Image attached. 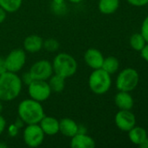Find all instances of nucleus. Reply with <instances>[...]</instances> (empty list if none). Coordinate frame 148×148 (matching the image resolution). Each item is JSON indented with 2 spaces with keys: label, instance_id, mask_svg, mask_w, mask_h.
Masks as SVG:
<instances>
[{
  "label": "nucleus",
  "instance_id": "f257e3e1",
  "mask_svg": "<svg viewBox=\"0 0 148 148\" xmlns=\"http://www.w3.org/2000/svg\"><path fill=\"white\" fill-rule=\"evenodd\" d=\"M23 82L17 73L6 71L0 75V101H12L22 91Z\"/></svg>",
  "mask_w": 148,
  "mask_h": 148
},
{
  "label": "nucleus",
  "instance_id": "f03ea898",
  "mask_svg": "<svg viewBox=\"0 0 148 148\" xmlns=\"http://www.w3.org/2000/svg\"><path fill=\"white\" fill-rule=\"evenodd\" d=\"M17 114L18 118L26 125L38 124L45 115L41 102L31 98L24 99L18 104Z\"/></svg>",
  "mask_w": 148,
  "mask_h": 148
},
{
  "label": "nucleus",
  "instance_id": "7ed1b4c3",
  "mask_svg": "<svg viewBox=\"0 0 148 148\" xmlns=\"http://www.w3.org/2000/svg\"><path fill=\"white\" fill-rule=\"evenodd\" d=\"M53 73L68 78L76 74L78 70V62L76 59L67 53L58 54L52 61Z\"/></svg>",
  "mask_w": 148,
  "mask_h": 148
},
{
  "label": "nucleus",
  "instance_id": "20e7f679",
  "mask_svg": "<svg viewBox=\"0 0 148 148\" xmlns=\"http://www.w3.org/2000/svg\"><path fill=\"white\" fill-rule=\"evenodd\" d=\"M112 85L111 75L103 69H93L88 79V86L95 95H104L108 92Z\"/></svg>",
  "mask_w": 148,
  "mask_h": 148
},
{
  "label": "nucleus",
  "instance_id": "39448f33",
  "mask_svg": "<svg viewBox=\"0 0 148 148\" xmlns=\"http://www.w3.org/2000/svg\"><path fill=\"white\" fill-rule=\"evenodd\" d=\"M140 75L136 69L127 68L123 69L117 76L116 88L119 91L131 92L139 84Z\"/></svg>",
  "mask_w": 148,
  "mask_h": 148
},
{
  "label": "nucleus",
  "instance_id": "423d86ee",
  "mask_svg": "<svg viewBox=\"0 0 148 148\" xmlns=\"http://www.w3.org/2000/svg\"><path fill=\"white\" fill-rule=\"evenodd\" d=\"M44 133L38 124L26 125L23 132V139L29 147H38L42 145L44 140Z\"/></svg>",
  "mask_w": 148,
  "mask_h": 148
},
{
  "label": "nucleus",
  "instance_id": "0eeeda50",
  "mask_svg": "<svg viewBox=\"0 0 148 148\" xmlns=\"http://www.w3.org/2000/svg\"><path fill=\"white\" fill-rule=\"evenodd\" d=\"M28 94L31 99L43 102L50 97L51 90L47 81L33 80L28 85Z\"/></svg>",
  "mask_w": 148,
  "mask_h": 148
},
{
  "label": "nucleus",
  "instance_id": "6e6552de",
  "mask_svg": "<svg viewBox=\"0 0 148 148\" xmlns=\"http://www.w3.org/2000/svg\"><path fill=\"white\" fill-rule=\"evenodd\" d=\"M6 69L9 72L17 73L25 65L26 62V54L23 49H12L6 57H4Z\"/></svg>",
  "mask_w": 148,
  "mask_h": 148
},
{
  "label": "nucleus",
  "instance_id": "1a4fd4ad",
  "mask_svg": "<svg viewBox=\"0 0 148 148\" xmlns=\"http://www.w3.org/2000/svg\"><path fill=\"white\" fill-rule=\"evenodd\" d=\"M29 72L33 80L48 81L53 75L52 63L47 60H39L31 65Z\"/></svg>",
  "mask_w": 148,
  "mask_h": 148
},
{
  "label": "nucleus",
  "instance_id": "9d476101",
  "mask_svg": "<svg viewBox=\"0 0 148 148\" xmlns=\"http://www.w3.org/2000/svg\"><path fill=\"white\" fill-rule=\"evenodd\" d=\"M115 124L124 132L130 131L136 125V117L130 110H120L115 115Z\"/></svg>",
  "mask_w": 148,
  "mask_h": 148
},
{
  "label": "nucleus",
  "instance_id": "9b49d317",
  "mask_svg": "<svg viewBox=\"0 0 148 148\" xmlns=\"http://www.w3.org/2000/svg\"><path fill=\"white\" fill-rule=\"evenodd\" d=\"M104 56L99 50L95 48H90L88 49L85 55H84V60L86 65L92 69H98L102 68V64L104 62Z\"/></svg>",
  "mask_w": 148,
  "mask_h": 148
},
{
  "label": "nucleus",
  "instance_id": "f8f14e48",
  "mask_svg": "<svg viewBox=\"0 0 148 148\" xmlns=\"http://www.w3.org/2000/svg\"><path fill=\"white\" fill-rule=\"evenodd\" d=\"M45 135L54 136L59 133V121L52 116H44L38 123Z\"/></svg>",
  "mask_w": 148,
  "mask_h": 148
},
{
  "label": "nucleus",
  "instance_id": "ddd939ff",
  "mask_svg": "<svg viewBox=\"0 0 148 148\" xmlns=\"http://www.w3.org/2000/svg\"><path fill=\"white\" fill-rule=\"evenodd\" d=\"M70 146L72 148H94L96 143L88 134L78 133L71 138Z\"/></svg>",
  "mask_w": 148,
  "mask_h": 148
},
{
  "label": "nucleus",
  "instance_id": "4468645a",
  "mask_svg": "<svg viewBox=\"0 0 148 148\" xmlns=\"http://www.w3.org/2000/svg\"><path fill=\"white\" fill-rule=\"evenodd\" d=\"M59 133L72 138L79 133V124L71 118H64L59 121Z\"/></svg>",
  "mask_w": 148,
  "mask_h": 148
},
{
  "label": "nucleus",
  "instance_id": "2eb2a0df",
  "mask_svg": "<svg viewBox=\"0 0 148 148\" xmlns=\"http://www.w3.org/2000/svg\"><path fill=\"white\" fill-rule=\"evenodd\" d=\"M44 41L38 35H30L24 40V49L28 53H37L43 49Z\"/></svg>",
  "mask_w": 148,
  "mask_h": 148
},
{
  "label": "nucleus",
  "instance_id": "dca6fc26",
  "mask_svg": "<svg viewBox=\"0 0 148 148\" xmlns=\"http://www.w3.org/2000/svg\"><path fill=\"white\" fill-rule=\"evenodd\" d=\"M114 102L120 110H131L133 107V99L129 92L119 91L114 97Z\"/></svg>",
  "mask_w": 148,
  "mask_h": 148
},
{
  "label": "nucleus",
  "instance_id": "f3484780",
  "mask_svg": "<svg viewBox=\"0 0 148 148\" xmlns=\"http://www.w3.org/2000/svg\"><path fill=\"white\" fill-rule=\"evenodd\" d=\"M128 137L132 143L140 146L148 137L147 132L141 127H133L128 131Z\"/></svg>",
  "mask_w": 148,
  "mask_h": 148
},
{
  "label": "nucleus",
  "instance_id": "a211bd4d",
  "mask_svg": "<svg viewBox=\"0 0 148 148\" xmlns=\"http://www.w3.org/2000/svg\"><path fill=\"white\" fill-rule=\"evenodd\" d=\"M120 6V0H99L98 7L99 11L105 15L114 13Z\"/></svg>",
  "mask_w": 148,
  "mask_h": 148
},
{
  "label": "nucleus",
  "instance_id": "6ab92c4d",
  "mask_svg": "<svg viewBox=\"0 0 148 148\" xmlns=\"http://www.w3.org/2000/svg\"><path fill=\"white\" fill-rule=\"evenodd\" d=\"M48 84L51 88V92L60 93L64 90L65 86V78L63 76L54 74L48 79Z\"/></svg>",
  "mask_w": 148,
  "mask_h": 148
},
{
  "label": "nucleus",
  "instance_id": "aec40b11",
  "mask_svg": "<svg viewBox=\"0 0 148 148\" xmlns=\"http://www.w3.org/2000/svg\"><path fill=\"white\" fill-rule=\"evenodd\" d=\"M120 68V62L115 56H108L104 59L102 68L108 74L113 75L118 71Z\"/></svg>",
  "mask_w": 148,
  "mask_h": 148
},
{
  "label": "nucleus",
  "instance_id": "412c9836",
  "mask_svg": "<svg viewBox=\"0 0 148 148\" xmlns=\"http://www.w3.org/2000/svg\"><path fill=\"white\" fill-rule=\"evenodd\" d=\"M23 0H0V7L7 13H14L20 9Z\"/></svg>",
  "mask_w": 148,
  "mask_h": 148
},
{
  "label": "nucleus",
  "instance_id": "4be33fe9",
  "mask_svg": "<svg viewBox=\"0 0 148 148\" xmlns=\"http://www.w3.org/2000/svg\"><path fill=\"white\" fill-rule=\"evenodd\" d=\"M147 43V42L141 33H135L130 37V45L136 51H140Z\"/></svg>",
  "mask_w": 148,
  "mask_h": 148
},
{
  "label": "nucleus",
  "instance_id": "5701e85b",
  "mask_svg": "<svg viewBox=\"0 0 148 148\" xmlns=\"http://www.w3.org/2000/svg\"><path fill=\"white\" fill-rule=\"evenodd\" d=\"M43 48L48 52H56L59 49V42L54 38H48L44 41Z\"/></svg>",
  "mask_w": 148,
  "mask_h": 148
},
{
  "label": "nucleus",
  "instance_id": "b1692460",
  "mask_svg": "<svg viewBox=\"0 0 148 148\" xmlns=\"http://www.w3.org/2000/svg\"><path fill=\"white\" fill-rule=\"evenodd\" d=\"M141 35L144 36L145 40L148 42V16L144 19L141 25Z\"/></svg>",
  "mask_w": 148,
  "mask_h": 148
},
{
  "label": "nucleus",
  "instance_id": "393cba45",
  "mask_svg": "<svg viewBox=\"0 0 148 148\" xmlns=\"http://www.w3.org/2000/svg\"><path fill=\"white\" fill-rule=\"evenodd\" d=\"M126 1L129 4L136 7H142L148 4V0H126Z\"/></svg>",
  "mask_w": 148,
  "mask_h": 148
},
{
  "label": "nucleus",
  "instance_id": "a878e982",
  "mask_svg": "<svg viewBox=\"0 0 148 148\" xmlns=\"http://www.w3.org/2000/svg\"><path fill=\"white\" fill-rule=\"evenodd\" d=\"M21 80H22V82L24 83V84H26L27 86L33 81V79H32V77H31V74H30V72L24 73V74L23 75Z\"/></svg>",
  "mask_w": 148,
  "mask_h": 148
},
{
  "label": "nucleus",
  "instance_id": "bb28decb",
  "mask_svg": "<svg viewBox=\"0 0 148 148\" xmlns=\"http://www.w3.org/2000/svg\"><path fill=\"white\" fill-rule=\"evenodd\" d=\"M141 53V57L148 62V42L145 45V47L140 50Z\"/></svg>",
  "mask_w": 148,
  "mask_h": 148
},
{
  "label": "nucleus",
  "instance_id": "cd10ccee",
  "mask_svg": "<svg viewBox=\"0 0 148 148\" xmlns=\"http://www.w3.org/2000/svg\"><path fill=\"white\" fill-rule=\"evenodd\" d=\"M18 130H19V128L15 124H12L9 127V134H10V136H16L17 132H18Z\"/></svg>",
  "mask_w": 148,
  "mask_h": 148
},
{
  "label": "nucleus",
  "instance_id": "c85d7f7f",
  "mask_svg": "<svg viewBox=\"0 0 148 148\" xmlns=\"http://www.w3.org/2000/svg\"><path fill=\"white\" fill-rule=\"evenodd\" d=\"M6 71H7V69H6V66H5L4 57H1L0 56V75L3 74Z\"/></svg>",
  "mask_w": 148,
  "mask_h": 148
},
{
  "label": "nucleus",
  "instance_id": "c756f323",
  "mask_svg": "<svg viewBox=\"0 0 148 148\" xmlns=\"http://www.w3.org/2000/svg\"><path fill=\"white\" fill-rule=\"evenodd\" d=\"M6 127V121L5 119L0 114V135L3 133L4 129Z\"/></svg>",
  "mask_w": 148,
  "mask_h": 148
},
{
  "label": "nucleus",
  "instance_id": "7c9ffc66",
  "mask_svg": "<svg viewBox=\"0 0 148 148\" xmlns=\"http://www.w3.org/2000/svg\"><path fill=\"white\" fill-rule=\"evenodd\" d=\"M6 16H7V12L3 8L0 7V23H2L5 20Z\"/></svg>",
  "mask_w": 148,
  "mask_h": 148
},
{
  "label": "nucleus",
  "instance_id": "2f4dec72",
  "mask_svg": "<svg viewBox=\"0 0 148 148\" xmlns=\"http://www.w3.org/2000/svg\"><path fill=\"white\" fill-rule=\"evenodd\" d=\"M140 148H148V137L139 146Z\"/></svg>",
  "mask_w": 148,
  "mask_h": 148
},
{
  "label": "nucleus",
  "instance_id": "473e14b6",
  "mask_svg": "<svg viewBox=\"0 0 148 148\" xmlns=\"http://www.w3.org/2000/svg\"><path fill=\"white\" fill-rule=\"evenodd\" d=\"M65 3V0H52V4H63Z\"/></svg>",
  "mask_w": 148,
  "mask_h": 148
},
{
  "label": "nucleus",
  "instance_id": "72a5a7b5",
  "mask_svg": "<svg viewBox=\"0 0 148 148\" xmlns=\"http://www.w3.org/2000/svg\"><path fill=\"white\" fill-rule=\"evenodd\" d=\"M7 147V145L3 142V141H0V148H5Z\"/></svg>",
  "mask_w": 148,
  "mask_h": 148
},
{
  "label": "nucleus",
  "instance_id": "f704fd0d",
  "mask_svg": "<svg viewBox=\"0 0 148 148\" xmlns=\"http://www.w3.org/2000/svg\"><path fill=\"white\" fill-rule=\"evenodd\" d=\"M68 1L71 2V3H79L82 2L83 0H68Z\"/></svg>",
  "mask_w": 148,
  "mask_h": 148
},
{
  "label": "nucleus",
  "instance_id": "c9c22d12",
  "mask_svg": "<svg viewBox=\"0 0 148 148\" xmlns=\"http://www.w3.org/2000/svg\"><path fill=\"white\" fill-rule=\"evenodd\" d=\"M3 101H0V114H1V113L3 112V103H2Z\"/></svg>",
  "mask_w": 148,
  "mask_h": 148
},
{
  "label": "nucleus",
  "instance_id": "e433bc0d",
  "mask_svg": "<svg viewBox=\"0 0 148 148\" xmlns=\"http://www.w3.org/2000/svg\"><path fill=\"white\" fill-rule=\"evenodd\" d=\"M147 134H148V133H147Z\"/></svg>",
  "mask_w": 148,
  "mask_h": 148
}]
</instances>
